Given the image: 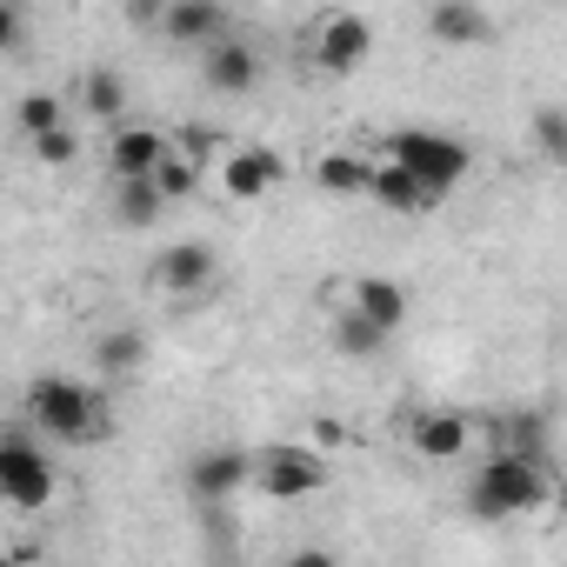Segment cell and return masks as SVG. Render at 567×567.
<instances>
[{
  "label": "cell",
  "mask_w": 567,
  "mask_h": 567,
  "mask_svg": "<svg viewBox=\"0 0 567 567\" xmlns=\"http://www.w3.org/2000/svg\"><path fill=\"white\" fill-rule=\"evenodd\" d=\"M34 161H41V167H74V161H81V134H74V127L41 134V141H34Z\"/></svg>",
  "instance_id": "d4e9b609"
},
{
  "label": "cell",
  "mask_w": 567,
  "mask_h": 567,
  "mask_svg": "<svg viewBox=\"0 0 567 567\" xmlns=\"http://www.w3.org/2000/svg\"><path fill=\"white\" fill-rule=\"evenodd\" d=\"M161 214H167V200L154 194V181H114V220H121L127 234L154 227Z\"/></svg>",
  "instance_id": "ffe728a7"
},
{
  "label": "cell",
  "mask_w": 567,
  "mask_h": 567,
  "mask_svg": "<svg viewBox=\"0 0 567 567\" xmlns=\"http://www.w3.org/2000/svg\"><path fill=\"white\" fill-rule=\"evenodd\" d=\"M308 447L321 454V447H341V421H315V434H308Z\"/></svg>",
  "instance_id": "4316f807"
},
{
  "label": "cell",
  "mask_w": 567,
  "mask_h": 567,
  "mask_svg": "<svg viewBox=\"0 0 567 567\" xmlns=\"http://www.w3.org/2000/svg\"><path fill=\"white\" fill-rule=\"evenodd\" d=\"M54 487H61V467L34 434H0V507L41 514L54 501Z\"/></svg>",
  "instance_id": "277c9868"
},
{
  "label": "cell",
  "mask_w": 567,
  "mask_h": 567,
  "mask_svg": "<svg viewBox=\"0 0 567 567\" xmlns=\"http://www.w3.org/2000/svg\"><path fill=\"white\" fill-rule=\"evenodd\" d=\"M288 567H341V560H334V554H328V547H301V554H295V560H288Z\"/></svg>",
  "instance_id": "83f0119b"
},
{
  "label": "cell",
  "mask_w": 567,
  "mask_h": 567,
  "mask_svg": "<svg viewBox=\"0 0 567 567\" xmlns=\"http://www.w3.org/2000/svg\"><path fill=\"white\" fill-rule=\"evenodd\" d=\"M341 308L354 315V321H368L374 334H401L408 328V315H414V301H408V288L401 280H388V274H354L348 288H341Z\"/></svg>",
  "instance_id": "ba28073f"
},
{
  "label": "cell",
  "mask_w": 567,
  "mask_h": 567,
  "mask_svg": "<svg viewBox=\"0 0 567 567\" xmlns=\"http://www.w3.org/2000/svg\"><path fill=\"white\" fill-rule=\"evenodd\" d=\"M368 174H374V154H354V147H328V154H315V187H328V194L368 200Z\"/></svg>",
  "instance_id": "e0dca14e"
},
{
  "label": "cell",
  "mask_w": 567,
  "mask_h": 567,
  "mask_svg": "<svg viewBox=\"0 0 567 567\" xmlns=\"http://www.w3.org/2000/svg\"><path fill=\"white\" fill-rule=\"evenodd\" d=\"M280 181H288V161H280V147L227 141V154H220V194H227V200L254 207V200H267Z\"/></svg>",
  "instance_id": "52a82bcc"
},
{
  "label": "cell",
  "mask_w": 567,
  "mask_h": 567,
  "mask_svg": "<svg viewBox=\"0 0 567 567\" xmlns=\"http://www.w3.org/2000/svg\"><path fill=\"white\" fill-rule=\"evenodd\" d=\"M381 161H394L401 174H414L434 200H447V194L467 181V167H474L467 141L434 134V127H394V134H388V147H381Z\"/></svg>",
  "instance_id": "3957f363"
},
{
  "label": "cell",
  "mask_w": 567,
  "mask_h": 567,
  "mask_svg": "<svg viewBox=\"0 0 567 567\" xmlns=\"http://www.w3.org/2000/svg\"><path fill=\"white\" fill-rule=\"evenodd\" d=\"M21 127H28V141H41V134L68 127V101H61V94H48V87L21 94Z\"/></svg>",
  "instance_id": "603a6c76"
},
{
  "label": "cell",
  "mask_w": 567,
  "mask_h": 567,
  "mask_svg": "<svg viewBox=\"0 0 567 567\" xmlns=\"http://www.w3.org/2000/svg\"><path fill=\"white\" fill-rule=\"evenodd\" d=\"M214 267H220V254H214L207 240H174V247H161V254H154L147 280H154L161 295H174V301H194L207 280H214Z\"/></svg>",
  "instance_id": "8fae6325"
},
{
  "label": "cell",
  "mask_w": 567,
  "mask_h": 567,
  "mask_svg": "<svg viewBox=\"0 0 567 567\" xmlns=\"http://www.w3.org/2000/svg\"><path fill=\"white\" fill-rule=\"evenodd\" d=\"M147 181H154V194H161V200H167V207H174V200H194V194H200V181H207V174H200V167H194V161H187V154H174V147H167V154H161V161H154V174H147Z\"/></svg>",
  "instance_id": "44dd1931"
},
{
  "label": "cell",
  "mask_w": 567,
  "mask_h": 567,
  "mask_svg": "<svg viewBox=\"0 0 567 567\" xmlns=\"http://www.w3.org/2000/svg\"><path fill=\"white\" fill-rule=\"evenodd\" d=\"M28 427L34 441L48 447H94L114 434V414H107V394L74 381V374H34L28 381Z\"/></svg>",
  "instance_id": "6da1fadb"
},
{
  "label": "cell",
  "mask_w": 567,
  "mask_h": 567,
  "mask_svg": "<svg viewBox=\"0 0 567 567\" xmlns=\"http://www.w3.org/2000/svg\"><path fill=\"white\" fill-rule=\"evenodd\" d=\"M301 48H308V61H315L321 74H361L368 54H374V21L354 14V8H328V14L308 21Z\"/></svg>",
  "instance_id": "8992f818"
},
{
  "label": "cell",
  "mask_w": 567,
  "mask_h": 567,
  "mask_svg": "<svg viewBox=\"0 0 567 567\" xmlns=\"http://www.w3.org/2000/svg\"><path fill=\"white\" fill-rule=\"evenodd\" d=\"M474 434H481V427H474L461 408H421V414H408V447H414L421 461H434V467L467 461Z\"/></svg>",
  "instance_id": "9c48e42d"
},
{
  "label": "cell",
  "mask_w": 567,
  "mask_h": 567,
  "mask_svg": "<svg viewBox=\"0 0 567 567\" xmlns=\"http://www.w3.org/2000/svg\"><path fill=\"white\" fill-rule=\"evenodd\" d=\"M427 34L441 48H487L494 41V14L481 8V0H434V8H427Z\"/></svg>",
  "instance_id": "5bb4252c"
},
{
  "label": "cell",
  "mask_w": 567,
  "mask_h": 567,
  "mask_svg": "<svg viewBox=\"0 0 567 567\" xmlns=\"http://www.w3.org/2000/svg\"><path fill=\"white\" fill-rule=\"evenodd\" d=\"M328 328H334V348H341L348 361H374V354H388V334H374V328H368V321H354L348 308H341Z\"/></svg>",
  "instance_id": "7402d4cb"
},
{
  "label": "cell",
  "mask_w": 567,
  "mask_h": 567,
  "mask_svg": "<svg viewBox=\"0 0 567 567\" xmlns=\"http://www.w3.org/2000/svg\"><path fill=\"white\" fill-rule=\"evenodd\" d=\"M161 154H167V134H161V127L121 121V127L107 134V174H114V181H147Z\"/></svg>",
  "instance_id": "4fadbf2b"
},
{
  "label": "cell",
  "mask_w": 567,
  "mask_h": 567,
  "mask_svg": "<svg viewBox=\"0 0 567 567\" xmlns=\"http://www.w3.org/2000/svg\"><path fill=\"white\" fill-rule=\"evenodd\" d=\"M554 501V461H520V454H487L467 474V514L474 520H520Z\"/></svg>",
  "instance_id": "7a4b0ae2"
},
{
  "label": "cell",
  "mask_w": 567,
  "mask_h": 567,
  "mask_svg": "<svg viewBox=\"0 0 567 567\" xmlns=\"http://www.w3.org/2000/svg\"><path fill=\"white\" fill-rule=\"evenodd\" d=\"M21 34H28L21 8H8V0H0V54H14V48H21Z\"/></svg>",
  "instance_id": "484cf974"
},
{
  "label": "cell",
  "mask_w": 567,
  "mask_h": 567,
  "mask_svg": "<svg viewBox=\"0 0 567 567\" xmlns=\"http://www.w3.org/2000/svg\"><path fill=\"white\" fill-rule=\"evenodd\" d=\"M334 474H328V454H315V447H260V454H247V487L254 494H267V501H308V494H321Z\"/></svg>",
  "instance_id": "5b68a950"
},
{
  "label": "cell",
  "mask_w": 567,
  "mask_h": 567,
  "mask_svg": "<svg viewBox=\"0 0 567 567\" xmlns=\"http://www.w3.org/2000/svg\"><path fill=\"white\" fill-rule=\"evenodd\" d=\"M154 28H161V41H174V48L207 54L214 41L234 34V14L220 8V0H167V8L154 14Z\"/></svg>",
  "instance_id": "30bf717a"
},
{
  "label": "cell",
  "mask_w": 567,
  "mask_h": 567,
  "mask_svg": "<svg viewBox=\"0 0 567 567\" xmlns=\"http://www.w3.org/2000/svg\"><path fill=\"white\" fill-rule=\"evenodd\" d=\"M368 200L381 207V214H401V220H414V214H427V207H441L414 174H401L394 161H374V174H368Z\"/></svg>",
  "instance_id": "2e32d148"
},
{
  "label": "cell",
  "mask_w": 567,
  "mask_h": 567,
  "mask_svg": "<svg viewBox=\"0 0 567 567\" xmlns=\"http://www.w3.org/2000/svg\"><path fill=\"white\" fill-rule=\"evenodd\" d=\"M141 361H147V334H141V328H107V334L94 341V374H107V381L141 374Z\"/></svg>",
  "instance_id": "d6986e66"
},
{
  "label": "cell",
  "mask_w": 567,
  "mask_h": 567,
  "mask_svg": "<svg viewBox=\"0 0 567 567\" xmlns=\"http://www.w3.org/2000/svg\"><path fill=\"white\" fill-rule=\"evenodd\" d=\"M187 487H194V501H227V494H240V487H247V447H207V454H194Z\"/></svg>",
  "instance_id": "9a60e30c"
},
{
  "label": "cell",
  "mask_w": 567,
  "mask_h": 567,
  "mask_svg": "<svg viewBox=\"0 0 567 567\" xmlns=\"http://www.w3.org/2000/svg\"><path fill=\"white\" fill-rule=\"evenodd\" d=\"M81 107H87V121L121 127L127 121V74L121 68H87L81 74Z\"/></svg>",
  "instance_id": "ac0fdd59"
},
{
  "label": "cell",
  "mask_w": 567,
  "mask_h": 567,
  "mask_svg": "<svg viewBox=\"0 0 567 567\" xmlns=\"http://www.w3.org/2000/svg\"><path fill=\"white\" fill-rule=\"evenodd\" d=\"M534 147H540V161H567V114L560 107H534Z\"/></svg>",
  "instance_id": "cb8c5ba5"
},
{
  "label": "cell",
  "mask_w": 567,
  "mask_h": 567,
  "mask_svg": "<svg viewBox=\"0 0 567 567\" xmlns=\"http://www.w3.org/2000/svg\"><path fill=\"white\" fill-rule=\"evenodd\" d=\"M260 74H267V61H260V48L240 41V34H227V41H214V48L200 54V81H207L214 94H254Z\"/></svg>",
  "instance_id": "7c38bea8"
}]
</instances>
